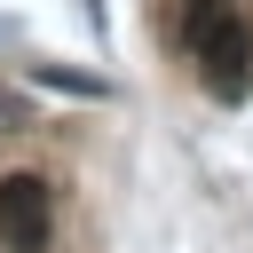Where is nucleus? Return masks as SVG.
Listing matches in <instances>:
<instances>
[{"label": "nucleus", "mask_w": 253, "mask_h": 253, "mask_svg": "<svg viewBox=\"0 0 253 253\" xmlns=\"http://www.w3.org/2000/svg\"><path fill=\"white\" fill-rule=\"evenodd\" d=\"M221 16H237V8H229V0H190V40H206Z\"/></svg>", "instance_id": "obj_4"}, {"label": "nucleus", "mask_w": 253, "mask_h": 253, "mask_svg": "<svg viewBox=\"0 0 253 253\" xmlns=\"http://www.w3.org/2000/svg\"><path fill=\"white\" fill-rule=\"evenodd\" d=\"M24 79H40V87H55V95H87V103L111 95V79H95V71H63V63H24Z\"/></svg>", "instance_id": "obj_3"}, {"label": "nucleus", "mask_w": 253, "mask_h": 253, "mask_svg": "<svg viewBox=\"0 0 253 253\" xmlns=\"http://www.w3.org/2000/svg\"><path fill=\"white\" fill-rule=\"evenodd\" d=\"M8 40H16V24H0V47H8Z\"/></svg>", "instance_id": "obj_5"}, {"label": "nucleus", "mask_w": 253, "mask_h": 253, "mask_svg": "<svg viewBox=\"0 0 253 253\" xmlns=\"http://www.w3.org/2000/svg\"><path fill=\"white\" fill-rule=\"evenodd\" d=\"M198 55H206V87H213L221 103H237V95L253 87V63H245V55H253V47H245V16H221V24L198 40Z\"/></svg>", "instance_id": "obj_2"}, {"label": "nucleus", "mask_w": 253, "mask_h": 253, "mask_svg": "<svg viewBox=\"0 0 253 253\" xmlns=\"http://www.w3.org/2000/svg\"><path fill=\"white\" fill-rule=\"evenodd\" d=\"M0 245L8 253H40L47 245V182L40 174H8L0 182Z\"/></svg>", "instance_id": "obj_1"}]
</instances>
